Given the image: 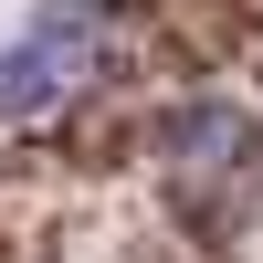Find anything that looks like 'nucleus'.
<instances>
[{
  "mask_svg": "<svg viewBox=\"0 0 263 263\" xmlns=\"http://www.w3.org/2000/svg\"><path fill=\"white\" fill-rule=\"evenodd\" d=\"M105 53H116V32H105L95 0H42V11L0 42V126H32V116H53V105H74L84 84L105 74Z\"/></svg>",
  "mask_w": 263,
  "mask_h": 263,
  "instance_id": "obj_1",
  "label": "nucleus"
},
{
  "mask_svg": "<svg viewBox=\"0 0 263 263\" xmlns=\"http://www.w3.org/2000/svg\"><path fill=\"white\" fill-rule=\"evenodd\" d=\"M168 158H179V168H200V179L253 168V126L232 116V105H179V126H168Z\"/></svg>",
  "mask_w": 263,
  "mask_h": 263,
  "instance_id": "obj_2",
  "label": "nucleus"
}]
</instances>
